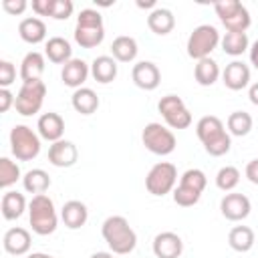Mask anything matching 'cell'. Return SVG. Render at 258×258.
Returning <instances> with one entry per match:
<instances>
[{"label": "cell", "instance_id": "cell-10", "mask_svg": "<svg viewBox=\"0 0 258 258\" xmlns=\"http://www.w3.org/2000/svg\"><path fill=\"white\" fill-rule=\"evenodd\" d=\"M46 97V85L44 81H30V83H22L20 91L16 93V113L22 117H32L42 109Z\"/></svg>", "mask_w": 258, "mask_h": 258}, {"label": "cell", "instance_id": "cell-7", "mask_svg": "<svg viewBox=\"0 0 258 258\" xmlns=\"http://www.w3.org/2000/svg\"><path fill=\"white\" fill-rule=\"evenodd\" d=\"M214 10H216V16L220 18V22L224 24L226 32H246L252 22L248 8L238 0L216 2Z\"/></svg>", "mask_w": 258, "mask_h": 258}, {"label": "cell", "instance_id": "cell-35", "mask_svg": "<svg viewBox=\"0 0 258 258\" xmlns=\"http://www.w3.org/2000/svg\"><path fill=\"white\" fill-rule=\"evenodd\" d=\"M240 169L234 165H224L218 173H216V185L222 191H232L238 183H240Z\"/></svg>", "mask_w": 258, "mask_h": 258}, {"label": "cell", "instance_id": "cell-30", "mask_svg": "<svg viewBox=\"0 0 258 258\" xmlns=\"http://www.w3.org/2000/svg\"><path fill=\"white\" fill-rule=\"evenodd\" d=\"M22 187H24L26 194H32V196L44 194L50 187V175L44 169L34 167V169H30L22 175Z\"/></svg>", "mask_w": 258, "mask_h": 258}, {"label": "cell", "instance_id": "cell-34", "mask_svg": "<svg viewBox=\"0 0 258 258\" xmlns=\"http://www.w3.org/2000/svg\"><path fill=\"white\" fill-rule=\"evenodd\" d=\"M22 177L20 167L16 161H12L10 157H2L0 159V187L8 189L10 185H14L18 179Z\"/></svg>", "mask_w": 258, "mask_h": 258}, {"label": "cell", "instance_id": "cell-31", "mask_svg": "<svg viewBox=\"0 0 258 258\" xmlns=\"http://www.w3.org/2000/svg\"><path fill=\"white\" fill-rule=\"evenodd\" d=\"M254 230L250 226H234L228 234V244L234 252H250L254 246Z\"/></svg>", "mask_w": 258, "mask_h": 258}, {"label": "cell", "instance_id": "cell-4", "mask_svg": "<svg viewBox=\"0 0 258 258\" xmlns=\"http://www.w3.org/2000/svg\"><path fill=\"white\" fill-rule=\"evenodd\" d=\"M28 222L32 232L38 236H48L56 230L58 214H56L54 202L46 194L32 196V200L28 202Z\"/></svg>", "mask_w": 258, "mask_h": 258}, {"label": "cell", "instance_id": "cell-12", "mask_svg": "<svg viewBox=\"0 0 258 258\" xmlns=\"http://www.w3.org/2000/svg\"><path fill=\"white\" fill-rule=\"evenodd\" d=\"M250 210H252V204H250L248 196H244V194L230 191L220 202V212L230 222H242V220H246L250 216Z\"/></svg>", "mask_w": 258, "mask_h": 258}, {"label": "cell", "instance_id": "cell-29", "mask_svg": "<svg viewBox=\"0 0 258 258\" xmlns=\"http://www.w3.org/2000/svg\"><path fill=\"white\" fill-rule=\"evenodd\" d=\"M220 67H218V62L212 58V56H208V58H202V60H198L196 62V69H194V79H196V83L200 85V87H212L218 79H220Z\"/></svg>", "mask_w": 258, "mask_h": 258}, {"label": "cell", "instance_id": "cell-20", "mask_svg": "<svg viewBox=\"0 0 258 258\" xmlns=\"http://www.w3.org/2000/svg\"><path fill=\"white\" fill-rule=\"evenodd\" d=\"M46 56L38 50H30L24 54L22 62H20V79L22 83H30V81H42V73L46 69Z\"/></svg>", "mask_w": 258, "mask_h": 258}, {"label": "cell", "instance_id": "cell-3", "mask_svg": "<svg viewBox=\"0 0 258 258\" xmlns=\"http://www.w3.org/2000/svg\"><path fill=\"white\" fill-rule=\"evenodd\" d=\"M75 42L81 48H95L105 40V24L103 16L95 8H83L77 16L75 24Z\"/></svg>", "mask_w": 258, "mask_h": 258}, {"label": "cell", "instance_id": "cell-15", "mask_svg": "<svg viewBox=\"0 0 258 258\" xmlns=\"http://www.w3.org/2000/svg\"><path fill=\"white\" fill-rule=\"evenodd\" d=\"M79 159V149L73 141L69 139H60L50 143L48 147V161L54 167H73Z\"/></svg>", "mask_w": 258, "mask_h": 258}, {"label": "cell", "instance_id": "cell-5", "mask_svg": "<svg viewBox=\"0 0 258 258\" xmlns=\"http://www.w3.org/2000/svg\"><path fill=\"white\" fill-rule=\"evenodd\" d=\"M220 40H222V36H220V32H218L216 26H212V24H200L187 36V44H185L187 56L194 58L196 62L202 60V58H208L218 48Z\"/></svg>", "mask_w": 258, "mask_h": 258}, {"label": "cell", "instance_id": "cell-36", "mask_svg": "<svg viewBox=\"0 0 258 258\" xmlns=\"http://www.w3.org/2000/svg\"><path fill=\"white\" fill-rule=\"evenodd\" d=\"M179 185H185V187H191V189L204 194V189H206V185H208V177H206V173H204L202 169L191 167V169H185V171L181 173Z\"/></svg>", "mask_w": 258, "mask_h": 258}, {"label": "cell", "instance_id": "cell-27", "mask_svg": "<svg viewBox=\"0 0 258 258\" xmlns=\"http://www.w3.org/2000/svg\"><path fill=\"white\" fill-rule=\"evenodd\" d=\"M137 52H139L137 40L133 36H127V34L117 36L111 44V56L117 62H133L137 58Z\"/></svg>", "mask_w": 258, "mask_h": 258}, {"label": "cell", "instance_id": "cell-32", "mask_svg": "<svg viewBox=\"0 0 258 258\" xmlns=\"http://www.w3.org/2000/svg\"><path fill=\"white\" fill-rule=\"evenodd\" d=\"M252 125H254V119L246 111H234L228 115V121H226L228 133L234 137H246L252 131Z\"/></svg>", "mask_w": 258, "mask_h": 258}, {"label": "cell", "instance_id": "cell-24", "mask_svg": "<svg viewBox=\"0 0 258 258\" xmlns=\"http://www.w3.org/2000/svg\"><path fill=\"white\" fill-rule=\"evenodd\" d=\"M117 73H119L117 60H115L113 56H109V54H101V56H97V58L91 62V77H93L97 83H101V85L113 83V81L117 79Z\"/></svg>", "mask_w": 258, "mask_h": 258}, {"label": "cell", "instance_id": "cell-17", "mask_svg": "<svg viewBox=\"0 0 258 258\" xmlns=\"http://www.w3.org/2000/svg\"><path fill=\"white\" fill-rule=\"evenodd\" d=\"M151 248L157 258H179L183 252V242L175 232H159L153 238Z\"/></svg>", "mask_w": 258, "mask_h": 258}, {"label": "cell", "instance_id": "cell-19", "mask_svg": "<svg viewBox=\"0 0 258 258\" xmlns=\"http://www.w3.org/2000/svg\"><path fill=\"white\" fill-rule=\"evenodd\" d=\"M89 75H91V64H87L83 58H71L67 64H62V71H60L62 83L75 91L85 85Z\"/></svg>", "mask_w": 258, "mask_h": 258}, {"label": "cell", "instance_id": "cell-9", "mask_svg": "<svg viewBox=\"0 0 258 258\" xmlns=\"http://www.w3.org/2000/svg\"><path fill=\"white\" fill-rule=\"evenodd\" d=\"M175 183H177V167L169 161L155 163L145 175V189L157 198L171 194L175 189Z\"/></svg>", "mask_w": 258, "mask_h": 258}, {"label": "cell", "instance_id": "cell-25", "mask_svg": "<svg viewBox=\"0 0 258 258\" xmlns=\"http://www.w3.org/2000/svg\"><path fill=\"white\" fill-rule=\"evenodd\" d=\"M26 208H28V204H26L24 194L12 191V189H6L4 191L2 202H0V212H2V218L4 220H18L24 214Z\"/></svg>", "mask_w": 258, "mask_h": 258}, {"label": "cell", "instance_id": "cell-8", "mask_svg": "<svg viewBox=\"0 0 258 258\" xmlns=\"http://www.w3.org/2000/svg\"><path fill=\"white\" fill-rule=\"evenodd\" d=\"M141 141L145 145L147 151H151L153 155H169L173 153L175 145H177V139L173 135V131L167 127V125H161V123H147L141 131Z\"/></svg>", "mask_w": 258, "mask_h": 258}, {"label": "cell", "instance_id": "cell-47", "mask_svg": "<svg viewBox=\"0 0 258 258\" xmlns=\"http://www.w3.org/2000/svg\"><path fill=\"white\" fill-rule=\"evenodd\" d=\"M91 258H113V252H95L91 254Z\"/></svg>", "mask_w": 258, "mask_h": 258}, {"label": "cell", "instance_id": "cell-11", "mask_svg": "<svg viewBox=\"0 0 258 258\" xmlns=\"http://www.w3.org/2000/svg\"><path fill=\"white\" fill-rule=\"evenodd\" d=\"M157 111L161 113V117L169 129H187L191 125V113L185 107L183 99L177 95L161 97L157 103Z\"/></svg>", "mask_w": 258, "mask_h": 258}, {"label": "cell", "instance_id": "cell-23", "mask_svg": "<svg viewBox=\"0 0 258 258\" xmlns=\"http://www.w3.org/2000/svg\"><path fill=\"white\" fill-rule=\"evenodd\" d=\"M18 36L28 44H40L46 40V24L36 16L22 18L18 24Z\"/></svg>", "mask_w": 258, "mask_h": 258}, {"label": "cell", "instance_id": "cell-44", "mask_svg": "<svg viewBox=\"0 0 258 258\" xmlns=\"http://www.w3.org/2000/svg\"><path fill=\"white\" fill-rule=\"evenodd\" d=\"M248 99H250L252 105L258 107V83H252V85H250V89H248Z\"/></svg>", "mask_w": 258, "mask_h": 258}, {"label": "cell", "instance_id": "cell-42", "mask_svg": "<svg viewBox=\"0 0 258 258\" xmlns=\"http://www.w3.org/2000/svg\"><path fill=\"white\" fill-rule=\"evenodd\" d=\"M16 95H12L10 89H0V113H8L10 107H14Z\"/></svg>", "mask_w": 258, "mask_h": 258}, {"label": "cell", "instance_id": "cell-43", "mask_svg": "<svg viewBox=\"0 0 258 258\" xmlns=\"http://www.w3.org/2000/svg\"><path fill=\"white\" fill-rule=\"evenodd\" d=\"M246 177H248V181L250 183H254V185H258V159H252V161H248V165H246Z\"/></svg>", "mask_w": 258, "mask_h": 258}, {"label": "cell", "instance_id": "cell-13", "mask_svg": "<svg viewBox=\"0 0 258 258\" xmlns=\"http://www.w3.org/2000/svg\"><path fill=\"white\" fill-rule=\"evenodd\" d=\"M131 79H133L135 87H139L143 91H155L159 87V83H161V73H159L155 62L139 60L131 69Z\"/></svg>", "mask_w": 258, "mask_h": 258}, {"label": "cell", "instance_id": "cell-14", "mask_svg": "<svg viewBox=\"0 0 258 258\" xmlns=\"http://www.w3.org/2000/svg\"><path fill=\"white\" fill-rule=\"evenodd\" d=\"M222 83L230 91H242L250 85V69L244 60H232L222 71Z\"/></svg>", "mask_w": 258, "mask_h": 258}, {"label": "cell", "instance_id": "cell-18", "mask_svg": "<svg viewBox=\"0 0 258 258\" xmlns=\"http://www.w3.org/2000/svg\"><path fill=\"white\" fill-rule=\"evenodd\" d=\"M30 244H32L30 232H28L26 228H20V226L6 230L4 238H2L4 250H6L8 254H12V256H24V254H28Z\"/></svg>", "mask_w": 258, "mask_h": 258}, {"label": "cell", "instance_id": "cell-22", "mask_svg": "<svg viewBox=\"0 0 258 258\" xmlns=\"http://www.w3.org/2000/svg\"><path fill=\"white\" fill-rule=\"evenodd\" d=\"M147 26H149V30L153 34L165 36V34H169L175 28V16H173V12L169 8L157 6L155 10H151L147 14Z\"/></svg>", "mask_w": 258, "mask_h": 258}, {"label": "cell", "instance_id": "cell-33", "mask_svg": "<svg viewBox=\"0 0 258 258\" xmlns=\"http://www.w3.org/2000/svg\"><path fill=\"white\" fill-rule=\"evenodd\" d=\"M220 44H222V50L226 54H230V56H240V54H244L250 48L246 32H226L222 36Z\"/></svg>", "mask_w": 258, "mask_h": 258}, {"label": "cell", "instance_id": "cell-40", "mask_svg": "<svg viewBox=\"0 0 258 258\" xmlns=\"http://www.w3.org/2000/svg\"><path fill=\"white\" fill-rule=\"evenodd\" d=\"M2 8L10 16H20L28 8V2L26 0H2Z\"/></svg>", "mask_w": 258, "mask_h": 258}, {"label": "cell", "instance_id": "cell-37", "mask_svg": "<svg viewBox=\"0 0 258 258\" xmlns=\"http://www.w3.org/2000/svg\"><path fill=\"white\" fill-rule=\"evenodd\" d=\"M173 194V202L177 204V206H181V208H191V206H196L198 202H200V198H202V194L200 191H196V189H191V187H185V185H175V189L171 191Z\"/></svg>", "mask_w": 258, "mask_h": 258}, {"label": "cell", "instance_id": "cell-26", "mask_svg": "<svg viewBox=\"0 0 258 258\" xmlns=\"http://www.w3.org/2000/svg\"><path fill=\"white\" fill-rule=\"evenodd\" d=\"M44 56L54 64H67L73 58L71 42L62 36H52L44 44Z\"/></svg>", "mask_w": 258, "mask_h": 258}, {"label": "cell", "instance_id": "cell-46", "mask_svg": "<svg viewBox=\"0 0 258 258\" xmlns=\"http://www.w3.org/2000/svg\"><path fill=\"white\" fill-rule=\"evenodd\" d=\"M26 258H54V256L44 254V252H32V254H26Z\"/></svg>", "mask_w": 258, "mask_h": 258}, {"label": "cell", "instance_id": "cell-38", "mask_svg": "<svg viewBox=\"0 0 258 258\" xmlns=\"http://www.w3.org/2000/svg\"><path fill=\"white\" fill-rule=\"evenodd\" d=\"M73 10H75V4L71 0H54L52 2L50 18H54V20H67V18L73 16Z\"/></svg>", "mask_w": 258, "mask_h": 258}, {"label": "cell", "instance_id": "cell-1", "mask_svg": "<svg viewBox=\"0 0 258 258\" xmlns=\"http://www.w3.org/2000/svg\"><path fill=\"white\" fill-rule=\"evenodd\" d=\"M196 135L202 141L206 153L212 157H222L232 147V137L224 127L222 119L216 115H204L196 123Z\"/></svg>", "mask_w": 258, "mask_h": 258}, {"label": "cell", "instance_id": "cell-6", "mask_svg": "<svg viewBox=\"0 0 258 258\" xmlns=\"http://www.w3.org/2000/svg\"><path fill=\"white\" fill-rule=\"evenodd\" d=\"M10 151L18 161H32L40 153V135L28 125H14L10 129Z\"/></svg>", "mask_w": 258, "mask_h": 258}, {"label": "cell", "instance_id": "cell-28", "mask_svg": "<svg viewBox=\"0 0 258 258\" xmlns=\"http://www.w3.org/2000/svg\"><path fill=\"white\" fill-rule=\"evenodd\" d=\"M71 105H73V109H75L77 113H81V115H93V113L99 109V97H97V93H95L93 89L81 87V89H77V91L73 93Z\"/></svg>", "mask_w": 258, "mask_h": 258}, {"label": "cell", "instance_id": "cell-16", "mask_svg": "<svg viewBox=\"0 0 258 258\" xmlns=\"http://www.w3.org/2000/svg\"><path fill=\"white\" fill-rule=\"evenodd\" d=\"M36 129H38V135L40 139L44 141H60L62 135H64V119L54 113V111H48V113H42L36 121Z\"/></svg>", "mask_w": 258, "mask_h": 258}, {"label": "cell", "instance_id": "cell-45", "mask_svg": "<svg viewBox=\"0 0 258 258\" xmlns=\"http://www.w3.org/2000/svg\"><path fill=\"white\" fill-rule=\"evenodd\" d=\"M250 62H252L254 69L258 71V40H254L252 46H250Z\"/></svg>", "mask_w": 258, "mask_h": 258}, {"label": "cell", "instance_id": "cell-21", "mask_svg": "<svg viewBox=\"0 0 258 258\" xmlns=\"http://www.w3.org/2000/svg\"><path fill=\"white\" fill-rule=\"evenodd\" d=\"M60 220L69 230H79L89 220V210L81 200H69L60 208Z\"/></svg>", "mask_w": 258, "mask_h": 258}, {"label": "cell", "instance_id": "cell-41", "mask_svg": "<svg viewBox=\"0 0 258 258\" xmlns=\"http://www.w3.org/2000/svg\"><path fill=\"white\" fill-rule=\"evenodd\" d=\"M52 2L54 0H32V12L36 16H50L52 12Z\"/></svg>", "mask_w": 258, "mask_h": 258}, {"label": "cell", "instance_id": "cell-39", "mask_svg": "<svg viewBox=\"0 0 258 258\" xmlns=\"http://www.w3.org/2000/svg\"><path fill=\"white\" fill-rule=\"evenodd\" d=\"M16 81V67L10 60H0V89H8Z\"/></svg>", "mask_w": 258, "mask_h": 258}, {"label": "cell", "instance_id": "cell-2", "mask_svg": "<svg viewBox=\"0 0 258 258\" xmlns=\"http://www.w3.org/2000/svg\"><path fill=\"white\" fill-rule=\"evenodd\" d=\"M101 236L113 254H129L137 246V234L123 216H109L101 226Z\"/></svg>", "mask_w": 258, "mask_h": 258}]
</instances>
